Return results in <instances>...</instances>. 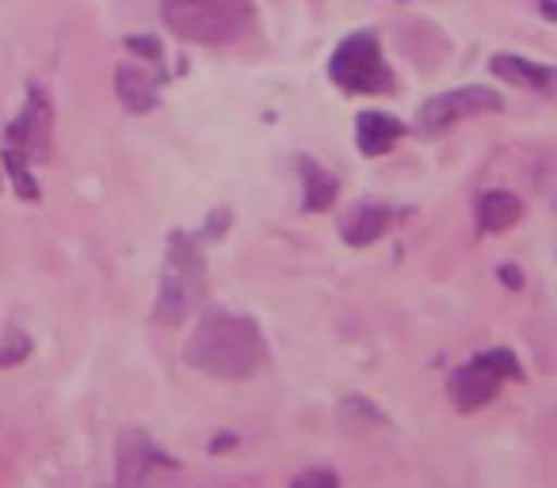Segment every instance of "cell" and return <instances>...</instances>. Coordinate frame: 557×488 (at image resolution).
<instances>
[{
	"instance_id": "22",
	"label": "cell",
	"mask_w": 557,
	"mask_h": 488,
	"mask_svg": "<svg viewBox=\"0 0 557 488\" xmlns=\"http://www.w3.org/2000/svg\"><path fill=\"white\" fill-rule=\"evenodd\" d=\"M539 16L549 20V24H557V0H539Z\"/></svg>"
},
{
	"instance_id": "19",
	"label": "cell",
	"mask_w": 557,
	"mask_h": 488,
	"mask_svg": "<svg viewBox=\"0 0 557 488\" xmlns=\"http://www.w3.org/2000/svg\"><path fill=\"white\" fill-rule=\"evenodd\" d=\"M126 50H134V54H141L146 62H161V42H157V35H134V39H126Z\"/></svg>"
},
{
	"instance_id": "7",
	"label": "cell",
	"mask_w": 557,
	"mask_h": 488,
	"mask_svg": "<svg viewBox=\"0 0 557 488\" xmlns=\"http://www.w3.org/2000/svg\"><path fill=\"white\" fill-rule=\"evenodd\" d=\"M4 146H16L27 161H50V153H54V103L42 85L27 88V103L4 134Z\"/></svg>"
},
{
	"instance_id": "11",
	"label": "cell",
	"mask_w": 557,
	"mask_h": 488,
	"mask_svg": "<svg viewBox=\"0 0 557 488\" xmlns=\"http://www.w3.org/2000/svg\"><path fill=\"white\" fill-rule=\"evenodd\" d=\"M157 77L149 70L134 62H123L115 70V92H119V103H123L131 115H149L157 108Z\"/></svg>"
},
{
	"instance_id": "8",
	"label": "cell",
	"mask_w": 557,
	"mask_h": 488,
	"mask_svg": "<svg viewBox=\"0 0 557 488\" xmlns=\"http://www.w3.org/2000/svg\"><path fill=\"white\" fill-rule=\"evenodd\" d=\"M115 480L119 485H141L157 465H176L146 431L131 427L126 435H119V450H115Z\"/></svg>"
},
{
	"instance_id": "14",
	"label": "cell",
	"mask_w": 557,
	"mask_h": 488,
	"mask_svg": "<svg viewBox=\"0 0 557 488\" xmlns=\"http://www.w3.org/2000/svg\"><path fill=\"white\" fill-rule=\"evenodd\" d=\"M523 222V199L511 191H485L478 202V229L481 233H508Z\"/></svg>"
},
{
	"instance_id": "10",
	"label": "cell",
	"mask_w": 557,
	"mask_h": 488,
	"mask_svg": "<svg viewBox=\"0 0 557 488\" xmlns=\"http://www.w3.org/2000/svg\"><path fill=\"white\" fill-rule=\"evenodd\" d=\"M405 138V123L386 111H363L356 118V146L363 157H386Z\"/></svg>"
},
{
	"instance_id": "18",
	"label": "cell",
	"mask_w": 557,
	"mask_h": 488,
	"mask_svg": "<svg viewBox=\"0 0 557 488\" xmlns=\"http://www.w3.org/2000/svg\"><path fill=\"white\" fill-rule=\"evenodd\" d=\"M539 184H542V191H546V202H549V207H554V214H557V153L542 161V168H539Z\"/></svg>"
},
{
	"instance_id": "13",
	"label": "cell",
	"mask_w": 557,
	"mask_h": 488,
	"mask_svg": "<svg viewBox=\"0 0 557 488\" xmlns=\"http://www.w3.org/2000/svg\"><path fill=\"white\" fill-rule=\"evenodd\" d=\"M298 172H302V210L306 214H318V210H329L341 195V184L336 176L318 164L313 157H298Z\"/></svg>"
},
{
	"instance_id": "3",
	"label": "cell",
	"mask_w": 557,
	"mask_h": 488,
	"mask_svg": "<svg viewBox=\"0 0 557 488\" xmlns=\"http://www.w3.org/2000/svg\"><path fill=\"white\" fill-rule=\"evenodd\" d=\"M207 295V256H202V237L172 233L169 256H164L161 287H157L153 321L164 328H176Z\"/></svg>"
},
{
	"instance_id": "5",
	"label": "cell",
	"mask_w": 557,
	"mask_h": 488,
	"mask_svg": "<svg viewBox=\"0 0 557 488\" xmlns=\"http://www.w3.org/2000/svg\"><path fill=\"white\" fill-rule=\"evenodd\" d=\"M519 359L508 348L481 351V355L466 359L462 366H455L450 374V404L458 412H478L500 393V386L508 378H519Z\"/></svg>"
},
{
	"instance_id": "1",
	"label": "cell",
	"mask_w": 557,
	"mask_h": 488,
	"mask_svg": "<svg viewBox=\"0 0 557 488\" xmlns=\"http://www.w3.org/2000/svg\"><path fill=\"white\" fill-rule=\"evenodd\" d=\"M184 363L207 378L245 381L256 378L268 363V340L260 325L245 313L207 310L184 348Z\"/></svg>"
},
{
	"instance_id": "9",
	"label": "cell",
	"mask_w": 557,
	"mask_h": 488,
	"mask_svg": "<svg viewBox=\"0 0 557 488\" xmlns=\"http://www.w3.org/2000/svg\"><path fill=\"white\" fill-rule=\"evenodd\" d=\"M488 70H493V77L508 80V85L527 88V92L557 103V65H539L519 54H496L493 62H488Z\"/></svg>"
},
{
	"instance_id": "4",
	"label": "cell",
	"mask_w": 557,
	"mask_h": 488,
	"mask_svg": "<svg viewBox=\"0 0 557 488\" xmlns=\"http://www.w3.org/2000/svg\"><path fill=\"white\" fill-rule=\"evenodd\" d=\"M329 80L348 96H386L394 92V73L382 54L374 32H356L329 58Z\"/></svg>"
},
{
	"instance_id": "12",
	"label": "cell",
	"mask_w": 557,
	"mask_h": 488,
	"mask_svg": "<svg viewBox=\"0 0 557 488\" xmlns=\"http://www.w3.org/2000/svg\"><path fill=\"white\" fill-rule=\"evenodd\" d=\"M389 229V210L382 202H359L341 217V237L351 249H367Z\"/></svg>"
},
{
	"instance_id": "16",
	"label": "cell",
	"mask_w": 557,
	"mask_h": 488,
	"mask_svg": "<svg viewBox=\"0 0 557 488\" xmlns=\"http://www.w3.org/2000/svg\"><path fill=\"white\" fill-rule=\"evenodd\" d=\"M341 424L348 427V431H356V427H389V420L382 416L379 409H374L367 397H348V401L341 404Z\"/></svg>"
},
{
	"instance_id": "20",
	"label": "cell",
	"mask_w": 557,
	"mask_h": 488,
	"mask_svg": "<svg viewBox=\"0 0 557 488\" xmlns=\"http://www.w3.org/2000/svg\"><path fill=\"white\" fill-rule=\"evenodd\" d=\"M295 485H329V488H336V485H341V473H336V470H321V465H318V470H302V473H298Z\"/></svg>"
},
{
	"instance_id": "15",
	"label": "cell",
	"mask_w": 557,
	"mask_h": 488,
	"mask_svg": "<svg viewBox=\"0 0 557 488\" xmlns=\"http://www.w3.org/2000/svg\"><path fill=\"white\" fill-rule=\"evenodd\" d=\"M4 172H9V179L16 184V195L27 202H39V184H35L32 168H27V157L20 153L16 146H4Z\"/></svg>"
},
{
	"instance_id": "2",
	"label": "cell",
	"mask_w": 557,
	"mask_h": 488,
	"mask_svg": "<svg viewBox=\"0 0 557 488\" xmlns=\"http://www.w3.org/2000/svg\"><path fill=\"white\" fill-rule=\"evenodd\" d=\"M164 27L199 47H230L256 24V0H161Z\"/></svg>"
},
{
	"instance_id": "17",
	"label": "cell",
	"mask_w": 557,
	"mask_h": 488,
	"mask_svg": "<svg viewBox=\"0 0 557 488\" xmlns=\"http://www.w3.org/2000/svg\"><path fill=\"white\" fill-rule=\"evenodd\" d=\"M27 355H32V340H27L24 333L4 336V343H0V366H16V363H24Z\"/></svg>"
},
{
	"instance_id": "21",
	"label": "cell",
	"mask_w": 557,
	"mask_h": 488,
	"mask_svg": "<svg viewBox=\"0 0 557 488\" xmlns=\"http://www.w3.org/2000/svg\"><path fill=\"white\" fill-rule=\"evenodd\" d=\"M500 283H508V287H523V275H519L516 264H500Z\"/></svg>"
},
{
	"instance_id": "6",
	"label": "cell",
	"mask_w": 557,
	"mask_h": 488,
	"mask_svg": "<svg viewBox=\"0 0 557 488\" xmlns=\"http://www.w3.org/2000/svg\"><path fill=\"white\" fill-rule=\"evenodd\" d=\"M504 111V96L493 92L485 85H466V88H450V92L435 96L420 108L417 115V130L424 138H440L450 126H458L462 118H478V115H496Z\"/></svg>"
}]
</instances>
